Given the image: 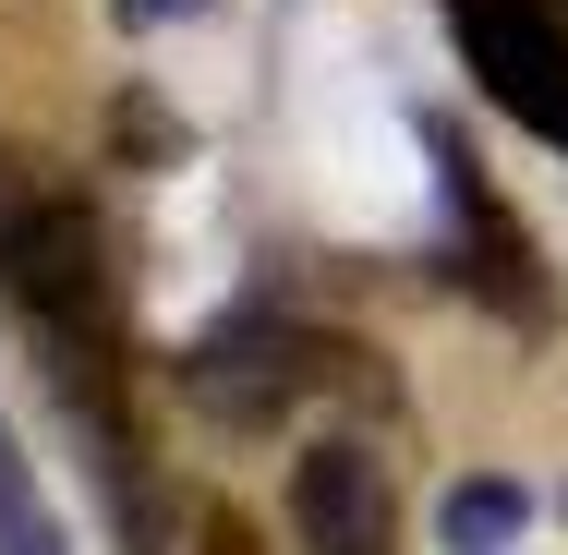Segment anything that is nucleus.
I'll return each mask as SVG.
<instances>
[{"label": "nucleus", "instance_id": "1", "mask_svg": "<svg viewBox=\"0 0 568 555\" xmlns=\"http://www.w3.org/2000/svg\"><path fill=\"white\" fill-rule=\"evenodd\" d=\"M0 302H12V327L37 338L61 411L85 423L98 471H110V507L133 520V544H158V471H145V435H133V327H121L110 218L85 194L12 182L0 194Z\"/></svg>", "mask_w": 568, "mask_h": 555}, {"label": "nucleus", "instance_id": "7", "mask_svg": "<svg viewBox=\"0 0 568 555\" xmlns=\"http://www.w3.org/2000/svg\"><path fill=\"white\" fill-rule=\"evenodd\" d=\"M0 555H61V520H49L37 459L12 446V423H0Z\"/></svg>", "mask_w": 568, "mask_h": 555}, {"label": "nucleus", "instance_id": "8", "mask_svg": "<svg viewBox=\"0 0 568 555\" xmlns=\"http://www.w3.org/2000/svg\"><path fill=\"white\" fill-rule=\"evenodd\" d=\"M194 555H254V532H242V520H206V532H194Z\"/></svg>", "mask_w": 568, "mask_h": 555}, {"label": "nucleus", "instance_id": "2", "mask_svg": "<svg viewBox=\"0 0 568 555\" xmlns=\"http://www.w3.org/2000/svg\"><path fill=\"white\" fill-rule=\"evenodd\" d=\"M436 12H448V49L484 85V110H508L532 145L568 157V12L557 0H436Z\"/></svg>", "mask_w": 568, "mask_h": 555}, {"label": "nucleus", "instance_id": "4", "mask_svg": "<svg viewBox=\"0 0 568 555\" xmlns=\"http://www.w3.org/2000/svg\"><path fill=\"white\" fill-rule=\"evenodd\" d=\"M436 145V194H448V241H459V278L496 302V315H520V327H557V278H545V241L496 206V182L471 169V145H459L448 121L424 133Z\"/></svg>", "mask_w": 568, "mask_h": 555}, {"label": "nucleus", "instance_id": "6", "mask_svg": "<svg viewBox=\"0 0 568 555\" xmlns=\"http://www.w3.org/2000/svg\"><path fill=\"white\" fill-rule=\"evenodd\" d=\"M436 532H448V555H508L520 532H532V495L484 471V483H459L448 507H436Z\"/></svg>", "mask_w": 568, "mask_h": 555}, {"label": "nucleus", "instance_id": "5", "mask_svg": "<svg viewBox=\"0 0 568 555\" xmlns=\"http://www.w3.org/2000/svg\"><path fill=\"white\" fill-rule=\"evenodd\" d=\"M291 555H399V483L363 435H303V459H291Z\"/></svg>", "mask_w": 568, "mask_h": 555}, {"label": "nucleus", "instance_id": "3", "mask_svg": "<svg viewBox=\"0 0 568 555\" xmlns=\"http://www.w3.org/2000/svg\"><path fill=\"white\" fill-rule=\"evenodd\" d=\"M194 399L206 411H230V423H278L291 399H315L327 374H363V350L351 338H315V327H291V315H230V327L194 338ZM375 387V374H363Z\"/></svg>", "mask_w": 568, "mask_h": 555}]
</instances>
